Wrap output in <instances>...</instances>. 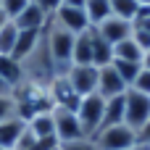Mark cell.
Here are the masks:
<instances>
[{"label":"cell","mask_w":150,"mask_h":150,"mask_svg":"<svg viewBox=\"0 0 150 150\" xmlns=\"http://www.w3.org/2000/svg\"><path fill=\"white\" fill-rule=\"evenodd\" d=\"M58 145H61V142H58L55 137H47V140H37V145L32 150H55Z\"/></svg>","instance_id":"29"},{"label":"cell","mask_w":150,"mask_h":150,"mask_svg":"<svg viewBox=\"0 0 150 150\" xmlns=\"http://www.w3.org/2000/svg\"><path fill=\"white\" fill-rule=\"evenodd\" d=\"M127 150H150V145H145V142H134L132 148H127Z\"/></svg>","instance_id":"34"},{"label":"cell","mask_w":150,"mask_h":150,"mask_svg":"<svg viewBox=\"0 0 150 150\" xmlns=\"http://www.w3.org/2000/svg\"><path fill=\"white\" fill-rule=\"evenodd\" d=\"M55 150H58V148H55Z\"/></svg>","instance_id":"40"},{"label":"cell","mask_w":150,"mask_h":150,"mask_svg":"<svg viewBox=\"0 0 150 150\" xmlns=\"http://www.w3.org/2000/svg\"><path fill=\"white\" fill-rule=\"evenodd\" d=\"M137 142H145V145H150V119L137 129Z\"/></svg>","instance_id":"31"},{"label":"cell","mask_w":150,"mask_h":150,"mask_svg":"<svg viewBox=\"0 0 150 150\" xmlns=\"http://www.w3.org/2000/svg\"><path fill=\"white\" fill-rule=\"evenodd\" d=\"M98 71H100L98 66H71L66 71V79L71 82V87L76 90V95L84 98V95L98 92Z\"/></svg>","instance_id":"8"},{"label":"cell","mask_w":150,"mask_h":150,"mask_svg":"<svg viewBox=\"0 0 150 150\" xmlns=\"http://www.w3.org/2000/svg\"><path fill=\"white\" fill-rule=\"evenodd\" d=\"M26 127L34 132L37 140H47V137H55V121H53V111H42V113H34ZM58 140V137H55Z\"/></svg>","instance_id":"15"},{"label":"cell","mask_w":150,"mask_h":150,"mask_svg":"<svg viewBox=\"0 0 150 150\" xmlns=\"http://www.w3.org/2000/svg\"><path fill=\"white\" fill-rule=\"evenodd\" d=\"M84 13H87V21L90 26H100L111 13V0H87L84 3Z\"/></svg>","instance_id":"18"},{"label":"cell","mask_w":150,"mask_h":150,"mask_svg":"<svg viewBox=\"0 0 150 150\" xmlns=\"http://www.w3.org/2000/svg\"><path fill=\"white\" fill-rule=\"evenodd\" d=\"M8 21H11V18H8V16H5V13H3V8H0V29H3V26H5V24H8Z\"/></svg>","instance_id":"35"},{"label":"cell","mask_w":150,"mask_h":150,"mask_svg":"<svg viewBox=\"0 0 150 150\" xmlns=\"http://www.w3.org/2000/svg\"><path fill=\"white\" fill-rule=\"evenodd\" d=\"M90 29L76 34V40H74V66H92V37H90Z\"/></svg>","instance_id":"17"},{"label":"cell","mask_w":150,"mask_h":150,"mask_svg":"<svg viewBox=\"0 0 150 150\" xmlns=\"http://www.w3.org/2000/svg\"><path fill=\"white\" fill-rule=\"evenodd\" d=\"M129 87H127V82L119 76V71L108 63V66H103L100 71H98V95L103 98V100H111V98H119V95H124Z\"/></svg>","instance_id":"9"},{"label":"cell","mask_w":150,"mask_h":150,"mask_svg":"<svg viewBox=\"0 0 150 150\" xmlns=\"http://www.w3.org/2000/svg\"><path fill=\"white\" fill-rule=\"evenodd\" d=\"M92 140L98 150H127L137 142V132L127 124H116V127H103Z\"/></svg>","instance_id":"3"},{"label":"cell","mask_w":150,"mask_h":150,"mask_svg":"<svg viewBox=\"0 0 150 150\" xmlns=\"http://www.w3.org/2000/svg\"><path fill=\"white\" fill-rule=\"evenodd\" d=\"M47 95H50L53 108H69V111H76V105H79V100H82V98L76 95V90L71 87V82L66 79V74H55V76L50 79Z\"/></svg>","instance_id":"5"},{"label":"cell","mask_w":150,"mask_h":150,"mask_svg":"<svg viewBox=\"0 0 150 150\" xmlns=\"http://www.w3.org/2000/svg\"><path fill=\"white\" fill-rule=\"evenodd\" d=\"M124 95H127V92H124ZM124 95L105 100V116H103V127H116V124H124V108H127V103H124ZM103 127H100V129H103Z\"/></svg>","instance_id":"19"},{"label":"cell","mask_w":150,"mask_h":150,"mask_svg":"<svg viewBox=\"0 0 150 150\" xmlns=\"http://www.w3.org/2000/svg\"><path fill=\"white\" fill-rule=\"evenodd\" d=\"M50 18H53L58 26H63L66 32H71V34H82V32H87V29H90V21H87L84 8L58 5V8H55V13H53Z\"/></svg>","instance_id":"7"},{"label":"cell","mask_w":150,"mask_h":150,"mask_svg":"<svg viewBox=\"0 0 150 150\" xmlns=\"http://www.w3.org/2000/svg\"><path fill=\"white\" fill-rule=\"evenodd\" d=\"M98 29V34L108 42V45H119L121 40H127V37H132V21H124V18H119V16H108L100 26H95Z\"/></svg>","instance_id":"10"},{"label":"cell","mask_w":150,"mask_h":150,"mask_svg":"<svg viewBox=\"0 0 150 150\" xmlns=\"http://www.w3.org/2000/svg\"><path fill=\"white\" fill-rule=\"evenodd\" d=\"M132 90H137V92H145V95H150V69H145V66H142V71H140V76L134 79Z\"/></svg>","instance_id":"28"},{"label":"cell","mask_w":150,"mask_h":150,"mask_svg":"<svg viewBox=\"0 0 150 150\" xmlns=\"http://www.w3.org/2000/svg\"><path fill=\"white\" fill-rule=\"evenodd\" d=\"M0 3H3V0H0Z\"/></svg>","instance_id":"39"},{"label":"cell","mask_w":150,"mask_h":150,"mask_svg":"<svg viewBox=\"0 0 150 150\" xmlns=\"http://www.w3.org/2000/svg\"><path fill=\"white\" fill-rule=\"evenodd\" d=\"M29 3H32V0H3V3H0V8H3V13L13 21V18H16L24 8L29 5Z\"/></svg>","instance_id":"24"},{"label":"cell","mask_w":150,"mask_h":150,"mask_svg":"<svg viewBox=\"0 0 150 150\" xmlns=\"http://www.w3.org/2000/svg\"><path fill=\"white\" fill-rule=\"evenodd\" d=\"M113 58H119V61H134V63H142L145 53L140 50V45H137L132 37H127V40H121L119 45H113Z\"/></svg>","instance_id":"20"},{"label":"cell","mask_w":150,"mask_h":150,"mask_svg":"<svg viewBox=\"0 0 150 150\" xmlns=\"http://www.w3.org/2000/svg\"><path fill=\"white\" fill-rule=\"evenodd\" d=\"M137 11H140L137 0H111V13L119 16V18H124V21H134Z\"/></svg>","instance_id":"23"},{"label":"cell","mask_w":150,"mask_h":150,"mask_svg":"<svg viewBox=\"0 0 150 150\" xmlns=\"http://www.w3.org/2000/svg\"><path fill=\"white\" fill-rule=\"evenodd\" d=\"M42 34H45V29H42V32H37V29H18V40H16V47H13L11 55H13L16 61H26V58L34 53V47L40 45Z\"/></svg>","instance_id":"12"},{"label":"cell","mask_w":150,"mask_h":150,"mask_svg":"<svg viewBox=\"0 0 150 150\" xmlns=\"http://www.w3.org/2000/svg\"><path fill=\"white\" fill-rule=\"evenodd\" d=\"M53 121H55V137H58V142H71V140H82L84 137V129L79 124L76 111L53 108Z\"/></svg>","instance_id":"6"},{"label":"cell","mask_w":150,"mask_h":150,"mask_svg":"<svg viewBox=\"0 0 150 150\" xmlns=\"http://www.w3.org/2000/svg\"><path fill=\"white\" fill-rule=\"evenodd\" d=\"M0 76L16 90L24 84V66L21 61H16L13 55H0Z\"/></svg>","instance_id":"16"},{"label":"cell","mask_w":150,"mask_h":150,"mask_svg":"<svg viewBox=\"0 0 150 150\" xmlns=\"http://www.w3.org/2000/svg\"><path fill=\"white\" fill-rule=\"evenodd\" d=\"M11 95H16V90H13V87L0 76V98H11Z\"/></svg>","instance_id":"32"},{"label":"cell","mask_w":150,"mask_h":150,"mask_svg":"<svg viewBox=\"0 0 150 150\" xmlns=\"http://www.w3.org/2000/svg\"><path fill=\"white\" fill-rule=\"evenodd\" d=\"M13 24H16L18 29H37V32H42V29L50 24V13H45L37 3H29V5L13 18Z\"/></svg>","instance_id":"11"},{"label":"cell","mask_w":150,"mask_h":150,"mask_svg":"<svg viewBox=\"0 0 150 150\" xmlns=\"http://www.w3.org/2000/svg\"><path fill=\"white\" fill-rule=\"evenodd\" d=\"M24 127H26V121L18 119V116H13L8 121H0V150H13L16 148Z\"/></svg>","instance_id":"13"},{"label":"cell","mask_w":150,"mask_h":150,"mask_svg":"<svg viewBox=\"0 0 150 150\" xmlns=\"http://www.w3.org/2000/svg\"><path fill=\"white\" fill-rule=\"evenodd\" d=\"M74 40H76V34L66 32V29L58 26L53 18H50V24L45 26V45H47V53H50V58H53L55 74H66V71L74 66Z\"/></svg>","instance_id":"1"},{"label":"cell","mask_w":150,"mask_h":150,"mask_svg":"<svg viewBox=\"0 0 150 150\" xmlns=\"http://www.w3.org/2000/svg\"><path fill=\"white\" fill-rule=\"evenodd\" d=\"M90 37H92V66L103 69V66L113 63V45H108V42L98 34L95 26L90 29Z\"/></svg>","instance_id":"14"},{"label":"cell","mask_w":150,"mask_h":150,"mask_svg":"<svg viewBox=\"0 0 150 150\" xmlns=\"http://www.w3.org/2000/svg\"><path fill=\"white\" fill-rule=\"evenodd\" d=\"M76 116H79V124L84 129V137H95L103 127V116H105V100L92 92V95H84L76 105Z\"/></svg>","instance_id":"2"},{"label":"cell","mask_w":150,"mask_h":150,"mask_svg":"<svg viewBox=\"0 0 150 150\" xmlns=\"http://www.w3.org/2000/svg\"><path fill=\"white\" fill-rule=\"evenodd\" d=\"M140 26H145V29H148V32H150V18H148V21H145V24H140Z\"/></svg>","instance_id":"37"},{"label":"cell","mask_w":150,"mask_h":150,"mask_svg":"<svg viewBox=\"0 0 150 150\" xmlns=\"http://www.w3.org/2000/svg\"><path fill=\"white\" fill-rule=\"evenodd\" d=\"M87 0H61V5H71V8H84Z\"/></svg>","instance_id":"33"},{"label":"cell","mask_w":150,"mask_h":150,"mask_svg":"<svg viewBox=\"0 0 150 150\" xmlns=\"http://www.w3.org/2000/svg\"><path fill=\"white\" fill-rule=\"evenodd\" d=\"M132 40L140 45V50H142V53H148V50H150V32L145 29V26L132 24Z\"/></svg>","instance_id":"26"},{"label":"cell","mask_w":150,"mask_h":150,"mask_svg":"<svg viewBox=\"0 0 150 150\" xmlns=\"http://www.w3.org/2000/svg\"><path fill=\"white\" fill-rule=\"evenodd\" d=\"M142 66H145V69H150V50L145 53V58H142Z\"/></svg>","instance_id":"36"},{"label":"cell","mask_w":150,"mask_h":150,"mask_svg":"<svg viewBox=\"0 0 150 150\" xmlns=\"http://www.w3.org/2000/svg\"><path fill=\"white\" fill-rule=\"evenodd\" d=\"M111 66H113V69L119 71V76L127 82V87H132L134 79L140 76V71H142V63H134V61H119V58H113Z\"/></svg>","instance_id":"21"},{"label":"cell","mask_w":150,"mask_h":150,"mask_svg":"<svg viewBox=\"0 0 150 150\" xmlns=\"http://www.w3.org/2000/svg\"><path fill=\"white\" fill-rule=\"evenodd\" d=\"M58 150H98L92 137H82V140H71V142H61Z\"/></svg>","instance_id":"27"},{"label":"cell","mask_w":150,"mask_h":150,"mask_svg":"<svg viewBox=\"0 0 150 150\" xmlns=\"http://www.w3.org/2000/svg\"><path fill=\"white\" fill-rule=\"evenodd\" d=\"M32 3H37V5H40L45 13H50V16H53V13H55V8L61 5V0H32Z\"/></svg>","instance_id":"30"},{"label":"cell","mask_w":150,"mask_h":150,"mask_svg":"<svg viewBox=\"0 0 150 150\" xmlns=\"http://www.w3.org/2000/svg\"><path fill=\"white\" fill-rule=\"evenodd\" d=\"M124 103H127V108H124V124L137 132V129L150 119V95L137 92V90L129 87L127 95H124Z\"/></svg>","instance_id":"4"},{"label":"cell","mask_w":150,"mask_h":150,"mask_svg":"<svg viewBox=\"0 0 150 150\" xmlns=\"http://www.w3.org/2000/svg\"><path fill=\"white\" fill-rule=\"evenodd\" d=\"M16 40H18V26L13 21H8L0 29V55H11L16 47Z\"/></svg>","instance_id":"22"},{"label":"cell","mask_w":150,"mask_h":150,"mask_svg":"<svg viewBox=\"0 0 150 150\" xmlns=\"http://www.w3.org/2000/svg\"><path fill=\"white\" fill-rule=\"evenodd\" d=\"M137 3H140V5H150V0H137Z\"/></svg>","instance_id":"38"},{"label":"cell","mask_w":150,"mask_h":150,"mask_svg":"<svg viewBox=\"0 0 150 150\" xmlns=\"http://www.w3.org/2000/svg\"><path fill=\"white\" fill-rule=\"evenodd\" d=\"M13 116H18L16 95H11V98H0V121H8V119H13Z\"/></svg>","instance_id":"25"}]
</instances>
